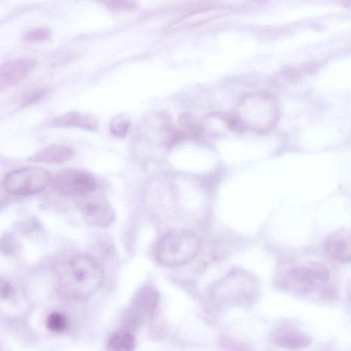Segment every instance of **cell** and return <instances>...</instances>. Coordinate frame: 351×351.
Segmentation results:
<instances>
[{
	"mask_svg": "<svg viewBox=\"0 0 351 351\" xmlns=\"http://www.w3.org/2000/svg\"><path fill=\"white\" fill-rule=\"evenodd\" d=\"M260 295L256 278L249 271L235 268L215 282L210 289L212 302L220 307H249Z\"/></svg>",
	"mask_w": 351,
	"mask_h": 351,
	"instance_id": "cell-1",
	"label": "cell"
},
{
	"mask_svg": "<svg viewBox=\"0 0 351 351\" xmlns=\"http://www.w3.org/2000/svg\"><path fill=\"white\" fill-rule=\"evenodd\" d=\"M329 269L317 262L287 263L276 273L274 282L280 289L295 295L323 290L330 282Z\"/></svg>",
	"mask_w": 351,
	"mask_h": 351,
	"instance_id": "cell-2",
	"label": "cell"
},
{
	"mask_svg": "<svg viewBox=\"0 0 351 351\" xmlns=\"http://www.w3.org/2000/svg\"><path fill=\"white\" fill-rule=\"evenodd\" d=\"M234 117L243 128L265 132L273 128L278 119V103L269 93H250L239 101Z\"/></svg>",
	"mask_w": 351,
	"mask_h": 351,
	"instance_id": "cell-3",
	"label": "cell"
},
{
	"mask_svg": "<svg viewBox=\"0 0 351 351\" xmlns=\"http://www.w3.org/2000/svg\"><path fill=\"white\" fill-rule=\"evenodd\" d=\"M200 245V239L194 232L182 229L173 230L158 241L154 249V256L164 266H180L197 255Z\"/></svg>",
	"mask_w": 351,
	"mask_h": 351,
	"instance_id": "cell-4",
	"label": "cell"
},
{
	"mask_svg": "<svg viewBox=\"0 0 351 351\" xmlns=\"http://www.w3.org/2000/svg\"><path fill=\"white\" fill-rule=\"evenodd\" d=\"M69 276L75 293L89 296L101 287L103 273L99 265L90 257L77 255L69 263Z\"/></svg>",
	"mask_w": 351,
	"mask_h": 351,
	"instance_id": "cell-5",
	"label": "cell"
},
{
	"mask_svg": "<svg viewBox=\"0 0 351 351\" xmlns=\"http://www.w3.org/2000/svg\"><path fill=\"white\" fill-rule=\"evenodd\" d=\"M51 180L50 174L46 169L28 167L9 172L5 176L3 185L9 193L25 196L43 191Z\"/></svg>",
	"mask_w": 351,
	"mask_h": 351,
	"instance_id": "cell-6",
	"label": "cell"
},
{
	"mask_svg": "<svg viewBox=\"0 0 351 351\" xmlns=\"http://www.w3.org/2000/svg\"><path fill=\"white\" fill-rule=\"evenodd\" d=\"M53 188L60 194L75 199L97 189L95 178L89 173L76 169H64L54 176Z\"/></svg>",
	"mask_w": 351,
	"mask_h": 351,
	"instance_id": "cell-7",
	"label": "cell"
},
{
	"mask_svg": "<svg viewBox=\"0 0 351 351\" xmlns=\"http://www.w3.org/2000/svg\"><path fill=\"white\" fill-rule=\"evenodd\" d=\"M97 190L77 198V204L89 224L102 228L108 227L115 220V212Z\"/></svg>",
	"mask_w": 351,
	"mask_h": 351,
	"instance_id": "cell-8",
	"label": "cell"
},
{
	"mask_svg": "<svg viewBox=\"0 0 351 351\" xmlns=\"http://www.w3.org/2000/svg\"><path fill=\"white\" fill-rule=\"evenodd\" d=\"M269 339L273 345L289 350L306 348L312 341L307 332L295 324L287 322L276 326L271 330Z\"/></svg>",
	"mask_w": 351,
	"mask_h": 351,
	"instance_id": "cell-9",
	"label": "cell"
},
{
	"mask_svg": "<svg viewBox=\"0 0 351 351\" xmlns=\"http://www.w3.org/2000/svg\"><path fill=\"white\" fill-rule=\"evenodd\" d=\"M37 62L29 58H19L0 65V92L25 78L36 67Z\"/></svg>",
	"mask_w": 351,
	"mask_h": 351,
	"instance_id": "cell-10",
	"label": "cell"
},
{
	"mask_svg": "<svg viewBox=\"0 0 351 351\" xmlns=\"http://www.w3.org/2000/svg\"><path fill=\"white\" fill-rule=\"evenodd\" d=\"M325 252L339 261H348L351 257L350 232L346 229L335 230L326 237L323 242Z\"/></svg>",
	"mask_w": 351,
	"mask_h": 351,
	"instance_id": "cell-11",
	"label": "cell"
},
{
	"mask_svg": "<svg viewBox=\"0 0 351 351\" xmlns=\"http://www.w3.org/2000/svg\"><path fill=\"white\" fill-rule=\"evenodd\" d=\"M219 10L208 8L197 10L171 23L164 28L166 34L175 33L189 28L195 27L220 16Z\"/></svg>",
	"mask_w": 351,
	"mask_h": 351,
	"instance_id": "cell-12",
	"label": "cell"
},
{
	"mask_svg": "<svg viewBox=\"0 0 351 351\" xmlns=\"http://www.w3.org/2000/svg\"><path fill=\"white\" fill-rule=\"evenodd\" d=\"M50 125L56 128H77L95 131L99 128V121L93 114L69 112L53 118L50 121Z\"/></svg>",
	"mask_w": 351,
	"mask_h": 351,
	"instance_id": "cell-13",
	"label": "cell"
},
{
	"mask_svg": "<svg viewBox=\"0 0 351 351\" xmlns=\"http://www.w3.org/2000/svg\"><path fill=\"white\" fill-rule=\"evenodd\" d=\"M202 129L212 134L237 132L243 128L234 116L219 112L208 114L203 123Z\"/></svg>",
	"mask_w": 351,
	"mask_h": 351,
	"instance_id": "cell-14",
	"label": "cell"
},
{
	"mask_svg": "<svg viewBox=\"0 0 351 351\" xmlns=\"http://www.w3.org/2000/svg\"><path fill=\"white\" fill-rule=\"evenodd\" d=\"M73 150L66 145L51 144L46 146L29 156L34 162L60 164L71 159Z\"/></svg>",
	"mask_w": 351,
	"mask_h": 351,
	"instance_id": "cell-15",
	"label": "cell"
},
{
	"mask_svg": "<svg viewBox=\"0 0 351 351\" xmlns=\"http://www.w3.org/2000/svg\"><path fill=\"white\" fill-rule=\"evenodd\" d=\"M134 336L129 331L122 330L113 334L107 343L108 350L132 351L136 348Z\"/></svg>",
	"mask_w": 351,
	"mask_h": 351,
	"instance_id": "cell-16",
	"label": "cell"
},
{
	"mask_svg": "<svg viewBox=\"0 0 351 351\" xmlns=\"http://www.w3.org/2000/svg\"><path fill=\"white\" fill-rule=\"evenodd\" d=\"M179 129L186 138H196L200 136L203 129L197 119L189 112H183L178 117Z\"/></svg>",
	"mask_w": 351,
	"mask_h": 351,
	"instance_id": "cell-17",
	"label": "cell"
},
{
	"mask_svg": "<svg viewBox=\"0 0 351 351\" xmlns=\"http://www.w3.org/2000/svg\"><path fill=\"white\" fill-rule=\"evenodd\" d=\"M162 131L164 135V144L168 148L173 147L181 141L186 139L182 132L178 128L171 125L168 119L163 125Z\"/></svg>",
	"mask_w": 351,
	"mask_h": 351,
	"instance_id": "cell-18",
	"label": "cell"
},
{
	"mask_svg": "<svg viewBox=\"0 0 351 351\" xmlns=\"http://www.w3.org/2000/svg\"><path fill=\"white\" fill-rule=\"evenodd\" d=\"M47 326L52 332H62L66 328V318L61 313L53 312L47 317Z\"/></svg>",
	"mask_w": 351,
	"mask_h": 351,
	"instance_id": "cell-19",
	"label": "cell"
},
{
	"mask_svg": "<svg viewBox=\"0 0 351 351\" xmlns=\"http://www.w3.org/2000/svg\"><path fill=\"white\" fill-rule=\"evenodd\" d=\"M47 90L45 87H38L26 91L21 97V106L26 107L38 101L46 95Z\"/></svg>",
	"mask_w": 351,
	"mask_h": 351,
	"instance_id": "cell-20",
	"label": "cell"
},
{
	"mask_svg": "<svg viewBox=\"0 0 351 351\" xmlns=\"http://www.w3.org/2000/svg\"><path fill=\"white\" fill-rule=\"evenodd\" d=\"M51 32L47 27H37L30 29L25 33L23 39L29 43H39L49 40Z\"/></svg>",
	"mask_w": 351,
	"mask_h": 351,
	"instance_id": "cell-21",
	"label": "cell"
},
{
	"mask_svg": "<svg viewBox=\"0 0 351 351\" xmlns=\"http://www.w3.org/2000/svg\"><path fill=\"white\" fill-rule=\"evenodd\" d=\"M130 125V121L123 116H117L110 123V130L117 137H125Z\"/></svg>",
	"mask_w": 351,
	"mask_h": 351,
	"instance_id": "cell-22",
	"label": "cell"
},
{
	"mask_svg": "<svg viewBox=\"0 0 351 351\" xmlns=\"http://www.w3.org/2000/svg\"><path fill=\"white\" fill-rule=\"evenodd\" d=\"M104 4L113 10H130L136 7L133 0H106Z\"/></svg>",
	"mask_w": 351,
	"mask_h": 351,
	"instance_id": "cell-23",
	"label": "cell"
},
{
	"mask_svg": "<svg viewBox=\"0 0 351 351\" xmlns=\"http://www.w3.org/2000/svg\"><path fill=\"white\" fill-rule=\"evenodd\" d=\"M219 344L224 348H227L228 347H229L228 349L237 350L239 349L237 346H239L241 348V350L245 349L244 348L242 347L245 346L244 345L239 343L238 341H236L235 339H232L231 338L226 337H223L220 339Z\"/></svg>",
	"mask_w": 351,
	"mask_h": 351,
	"instance_id": "cell-24",
	"label": "cell"
},
{
	"mask_svg": "<svg viewBox=\"0 0 351 351\" xmlns=\"http://www.w3.org/2000/svg\"><path fill=\"white\" fill-rule=\"evenodd\" d=\"M14 290L8 282L0 279V298L6 299L14 293Z\"/></svg>",
	"mask_w": 351,
	"mask_h": 351,
	"instance_id": "cell-25",
	"label": "cell"
},
{
	"mask_svg": "<svg viewBox=\"0 0 351 351\" xmlns=\"http://www.w3.org/2000/svg\"><path fill=\"white\" fill-rule=\"evenodd\" d=\"M95 1H97L99 2L104 3L106 0H95Z\"/></svg>",
	"mask_w": 351,
	"mask_h": 351,
	"instance_id": "cell-26",
	"label": "cell"
}]
</instances>
